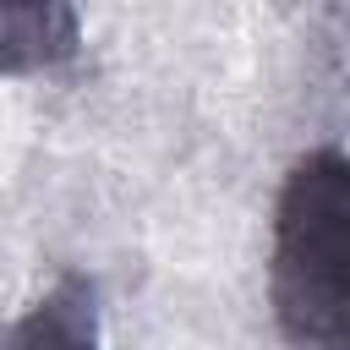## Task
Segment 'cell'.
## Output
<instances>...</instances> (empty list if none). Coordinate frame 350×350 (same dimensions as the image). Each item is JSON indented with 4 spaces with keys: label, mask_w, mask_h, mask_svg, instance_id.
I'll use <instances>...</instances> for the list:
<instances>
[{
    "label": "cell",
    "mask_w": 350,
    "mask_h": 350,
    "mask_svg": "<svg viewBox=\"0 0 350 350\" xmlns=\"http://www.w3.org/2000/svg\"><path fill=\"white\" fill-rule=\"evenodd\" d=\"M268 301L290 345L350 339V159L334 142L301 153L279 186Z\"/></svg>",
    "instance_id": "cell-1"
},
{
    "label": "cell",
    "mask_w": 350,
    "mask_h": 350,
    "mask_svg": "<svg viewBox=\"0 0 350 350\" xmlns=\"http://www.w3.org/2000/svg\"><path fill=\"white\" fill-rule=\"evenodd\" d=\"M82 49L77 0H0V77H44Z\"/></svg>",
    "instance_id": "cell-2"
},
{
    "label": "cell",
    "mask_w": 350,
    "mask_h": 350,
    "mask_svg": "<svg viewBox=\"0 0 350 350\" xmlns=\"http://www.w3.org/2000/svg\"><path fill=\"white\" fill-rule=\"evenodd\" d=\"M16 345H93L98 323H93V279L88 273H60L55 290L11 328Z\"/></svg>",
    "instance_id": "cell-3"
}]
</instances>
